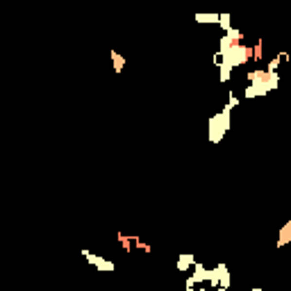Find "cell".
Wrapping results in <instances>:
<instances>
[{
	"label": "cell",
	"instance_id": "obj_1",
	"mask_svg": "<svg viewBox=\"0 0 291 291\" xmlns=\"http://www.w3.org/2000/svg\"><path fill=\"white\" fill-rule=\"evenodd\" d=\"M232 111L228 105H223L221 111H216L209 116V123H207V134H209V141L212 144H218L223 137H225V132L232 127Z\"/></svg>",
	"mask_w": 291,
	"mask_h": 291
},
{
	"label": "cell",
	"instance_id": "obj_2",
	"mask_svg": "<svg viewBox=\"0 0 291 291\" xmlns=\"http://www.w3.org/2000/svg\"><path fill=\"white\" fill-rule=\"evenodd\" d=\"M230 282H232V275H230V269L225 264H216L214 269H209V277L207 282L212 289H228Z\"/></svg>",
	"mask_w": 291,
	"mask_h": 291
},
{
	"label": "cell",
	"instance_id": "obj_3",
	"mask_svg": "<svg viewBox=\"0 0 291 291\" xmlns=\"http://www.w3.org/2000/svg\"><path fill=\"white\" fill-rule=\"evenodd\" d=\"M82 255H84V259H87V262L96 266L98 273H111V271L116 269V264L111 262V259H105L103 255H93V253H89L87 248L82 250Z\"/></svg>",
	"mask_w": 291,
	"mask_h": 291
},
{
	"label": "cell",
	"instance_id": "obj_4",
	"mask_svg": "<svg viewBox=\"0 0 291 291\" xmlns=\"http://www.w3.org/2000/svg\"><path fill=\"white\" fill-rule=\"evenodd\" d=\"M194 273H191V277H194V282L196 284H205L207 282V277H209V269L205 266V264H198V262H194Z\"/></svg>",
	"mask_w": 291,
	"mask_h": 291
},
{
	"label": "cell",
	"instance_id": "obj_5",
	"mask_svg": "<svg viewBox=\"0 0 291 291\" xmlns=\"http://www.w3.org/2000/svg\"><path fill=\"white\" fill-rule=\"evenodd\" d=\"M196 23H200V25H216L218 23V12H198L196 14Z\"/></svg>",
	"mask_w": 291,
	"mask_h": 291
},
{
	"label": "cell",
	"instance_id": "obj_6",
	"mask_svg": "<svg viewBox=\"0 0 291 291\" xmlns=\"http://www.w3.org/2000/svg\"><path fill=\"white\" fill-rule=\"evenodd\" d=\"M196 262V255H180L178 257V262H175V269L180 271V273H189L191 266Z\"/></svg>",
	"mask_w": 291,
	"mask_h": 291
},
{
	"label": "cell",
	"instance_id": "obj_7",
	"mask_svg": "<svg viewBox=\"0 0 291 291\" xmlns=\"http://www.w3.org/2000/svg\"><path fill=\"white\" fill-rule=\"evenodd\" d=\"M218 28H221V32H225V30L232 28V14L230 12H218V23H216Z\"/></svg>",
	"mask_w": 291,
	"mask_h": 291
},
{
	"label": "cell",
	"instance_id": "obj_8",
	"mask_svg": "<svg viewBox=\"0 0 291 291\" xmlns=\"http://www.w3.org/2000/svg\"><path fill=\"white\" fill-rule=\"evenodd\" d=\"M289 230H291V223H287L282 230V235H280V241H277V246H284V243L289 241Z\"/></svg>",
	"mask_w": 291,
	"mask_h": 291
}]
</instances>
